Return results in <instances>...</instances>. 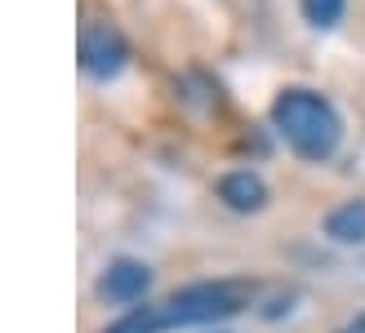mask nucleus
Listing matches in <instances>:
<instances>
[{
	"instance_id": "f257e3e1",
	"label": "nucleus",
	"mask_w": 365,
	"mask_h": 333,
	"mask_svg": "<svg viewBox=\"0 0 365 333\" xmlns=\"http://www.w3.org/2000/svg\"><path fill=\"white\" fill-rule=\"evenodd\" d=\"M250 285L236 280H214V285H187L174 298L156 302V307H130L116 324H107L103 333H170V329H187V324H214L227 320L245 307Z\"/></svg>"
},
{
	"instance_id": "f03ea898",
	"label": "nucleus",
	"mask_w": 365,
	"mask_h": 333,
	"mask_svg": "<svg viewBox=\"0 0 365 333\" xmlns=\"http://www.w3.org/2000/svg\"><path fill=\"white\" fill-rule=\"evenodd\" d=\"M272 125L285 138V147L303 160H330L343 138V120L330 98L317 89H281L272 102Z\"/></svg>"
},
{
	"instance_id": "7ed1b4c3",
	"label": "nucleus",
	"mask_w": 365,
	"mask_h": 333,
	"mask_svg": "<svg viewBox=\"0 0 365 333\" xmlns=\"http://www.w3.org/2000/svg\"><path fill=\"white\" fill-rule=\"evenodd\" d=\"M130 63V45L112 23H85L81 27V67L94 80H112Z\"/></svg>"
},
{
	"instance_id": "20e7f679",
	"label": "nucleus",
	"mask_w": 365,
	"mask_h": 333,
	"mask_svg": "<svg viewBox=\"0 0 365 333\" xmlns=\"http://www.w3.org/2000/svg\"><path fill=\"white\" fill-rule=\"evenodd\" d=\"M148 285H152L148 263H134V258H116V263L98 275V298H103V302H116V307H134V302H143Z\"/></svg>"
},
{
	"instance_id": "39448f33",
	"label": "nucleus",
	"mask_w": 365,
	"mask_h": 333,
	"mask_svg": "<svg viewBox=\"0 0 365 333\" xmlns=\"http://www.w3.org/2000/svg\"><path fill=\"white\" fill-rule=\"evenodd\" d=\"M218 200H223L232 213H259V209L267 205V187H263L259 174L232 169V174L218 178Z\"/></svg>"
},
{
	"instance_id": "423d86ee",
	"label": "nucleus",
	"mask_w": 365,
	"mask_h": 333,
	"mask_svg": "<svg viewBox=\"0 0 365 333\" xmlns=\"http://www.w3.org/2000/svg\"><path fill=\"white\" fill-rule=\"evenodd\" d=\"M325 236H330L334 245H361L365 240V200H343L339 209H330Z\"/></svg>"
},
{
	"instance_id": "0eeeda50",
	"label": "nucleus",
	"mask_w": 365,
	"mask_h": 333,
	"mask_svg": "<svg viewBox=\"0 0 365 333\" xmlns=\"http://www.w3.org/2000/svg\"><path fill=\"white\" fill-rule=\"evenodd\" d=\"M343 5H348V0H299L303 18L312 27H334L339 18H343Z\"/></svg>"
},
{
	"instance_id": "6e6552de",
	"label": "nucleus",
	"mask_w": 365,
	"mask_h": 333,
	"mask_svg": "<svg viewBox=\"0 0 365 333\" xmlns=\"http://www.w3.org/2000/svg\"><path fill=\"white\" fill-rule=\"evenodd\" d=\"M339 333H365V311H361V316H352L348 324H343Z\"/></svg>"
},
{
	"instance_id": "1a4fd4ad",
	"label": "nucleus",
	"mask_w": 365,
	"mask_h": 333,
	"mask_svg": "<svg viewBox=\"0 0 365 333\" xmlns=\"http://www.w3.org/2000/svg\"><path fill=\"white\" fill-rule=\"evenodd\" d=\"M218 333H223V329H218Z\"/></svg>"
}]
</instances>
